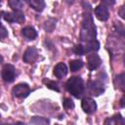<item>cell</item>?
I'll list each match as a JSON object with an SVG mask.
<instances>
[{
	"instance_id": "1",
	"label": "cell",
	"mask_w": 125,
	"mask_h": 125,
	"mask_svg": "<svg viewBox=\"0 0 125 125\" xmlns=\"http://www.w3.org/2000/svg\"><path fill=\"white\" fill-rule=\"evenodd\" d=\"M96 35H97L96 26L94 24L92 14L88 9V10H86L84 17H83L81 32H80V40L83 42H89V41L95 40Z\"/></svg>"
},
{
	"instance_id": "2",
	"label": "cell",
	"mask_w": 125,
	"mask_h": 125,
	"mask_svg": "<svg viewBox=\"0 0 125 125\" xmlns=\"http://www.w3.org/2000/svg\"><path fill=\"white\" fill-rule=\"evenodd\" d=\"M66 90L76 98H80L84 93V82L80 76H72L65 83Z\"/></svg>"
},
{
	"instance_id": "3",
	"label": "cell",
	"mask_w": 125,
	"mask_h": 125,
	"mask_svg": "<svg viewBox=\"0 0 125 125\" xmlns=\"http://www.w3.org/2000/svg\"><path fill=\"white\" fill-rule=\"evenodd\" d=\"M29 93H30V88L25 83L18 84L12 90V94L16 98H25L29 95Z\"/></svg>"
},
{
	"instance_id": "4",
	"label": "cell",
	"mask_w": 125,
	"mask_h": 125,
	"mask_svg": "<svg viewBox=\"0 0 125 125\" xmlns=\"http://www.w3.org/2000/svg\"><path fill=\"white\" fill-rule=\"evenodd\" d=\"M2 78L4 81L10 83V82H13L15 80V77H16V69L14 67V65L12 64H5L2 68Z\"/></svg>"
},
{
	"instance_id": "5",
	"label": "cell",
	"mask_w": 125,
	"mask_h": 125,
	"mask_svg": "<svg viewBox=\"0 0 125 125\" xmlns=\"http://www.w3.org/2000/svg\"><path fill=\"white\" fill-rule=\"evenodd\" d=\"M88 91L93 96H100L104 92V84L101 81H89L88 82Z\"/></svg>"
},
{
	"instance_id": "6",
	"label": "cell",
	"mask_w": 125,
	"mask_h": 125,
	"mask_svg": "<svg viewBox=\"0 0 125 125\" xmlns=\"http://www.w3.org/2000/svg\"><path fill=\"white\" fill-rule=\"evenodd\" d=\"M81 107L83 109L84 112L88 113V114H92L96 111L97 109V104L96 102L91 99V98H84L81 102Z\"/></svg>"
},
{
	"instance_id": "7",
	"label": "cell",
	"mask_w": 125,
	"mask_h": 125,
	"mask_svg": "<svg viewBox=\"0 0 125 125\" xmlns=\"http://www.w3.org/2000/svg\"><path fill=\"white\" fill-rule=\"evenodd\" d=\"M38 58V52L35 47H28L22 57V60L26 63H33Z\"/></svg>"
},
{
	"instance_id": "8",
	"label": "cell",
	"mask_w": 125,
	"mask_h": 125,
	"mask_svg": "<svg viewBox=\"0 0 125 125\" xmlns=\"http://www.w3.org/2000/svg\"><path fill=\"white\" fill-rule=\"evenodd\" d=\"M102 63V60L99 57L98 54L96 53H90L87 57V64L90 70H95L97 69Z\"/></svg>"
},
{
	"instance_id": "9",
	"label": "cell",
	"mask_w": 125,
	"mask_h": 125,
	"mask_svg": "<svg viewBox=\"0 0 125 125\" xmlns=\"http://www.w3.org/2000/svg\"><path fill=\"white\" fill-rule=\"evenodd\" d=\"M95 15L96 17L98 18V20L100 21H106L108 18H109V12H108V9L104 6L103 4L99 5L96 7L95 9Z\"/></svg>"
},
{
	"instance_id": "10",
	"label": "cell",
	"mask_w": 125,
	"mask_h": 125,
	"mask_svg": "<svg viewBox=\"0 0 125 125\" xmlns=\"http://www.w3.org/2000/svg\"><path fill=\"white\" fill-rule=\"evenodd\" d=\"M54 74L57 78H62L67 74V67L65 63L63 62H59L55 67H54Z\"/></svg>"
},
{
	"instance_id": "11",
	"label": "cell",
	"mask_w": 125,
	"mask_h": 125,
	"mask_svg": "<svg viewBox=\"0 0 125 125\" xmlns=\"http://www.w3.org/2000/svg\"><path fill=\"white\" fill-rule=\"evenodd\" d=\"M83 48H84V53H92L94 51H98L99 48H100V43L98 40H92V41H89V42H86L85 45H83Z\"/></svg>"
},
{
	"instance_id": "12",
	"label": "cell",
	"mask_w": 125,
	"mask_h": 125,
	"mask_svg": "<svg viewBox=\"0 0 125 125\" xmlns=\"http://www.w3.org/2000/svg\"><path fill=\"white\" fill-rule=\"evenodd\" d=\"M21 34L28 40H33L37 37V31L32 26H26V27L22 28Z\"/></svg>"
},
{
	"instance_id": "13",
	"label": "cell",
	"mask_w": 125,
	"mask_h": 125,
	"mask_svg": "<svg viewBox=\"0 0 125 125\" xmlns=\"http://www.w3.org/2000/svg\"><path fill=\"white\" fill-rule=\"evenodd\" d=\"M27 4L35 11L42 12L45 8V2L43 0H27Z\"/></svg>"
},
{
	"instance_id": "14",
	"label": "cell",
	"mask_w": 125,
	"mask_h": 125,
	"mask_svg": "<svg viewBox=\"0 0 125 125\" xmlns=\"http://www.w3.org/2000/svg\"><path fill=\"white\" fill-rule=\"evenodd\" d=\"M30 123L33 125H48L50 123L48 118L41 117V116H33L30 119Z\"/></svg>"
},
{
	"instance_id": "15",
	"label": "cell",
	"mask_w": 125,
	"mask_h": 125,
	"mask_svg": "<svg viewBox=\"0 0 125 125\" xmlns=\"http://www.w3.org/2000/svg\"><path fill=\"white\" fill-rule=\"evenodd\" d=\"M8 5L14 11H21V8L23 6V2L20 1V0H10L8 2Z\"/></svg>"
},
{
	"instance_id": "16",
	"label": "cell",
	"mask_w": 125,
	"mask_h": 125,
	"mask_svg": "<svg viewBox=\"0 0 125 125\" xmlns=\"http://www.w3.org/2000/svg\"><path fill=\"white\" fill-rule=\"evenodd\" d=\"M83 66V62L80 60H73L69 62V68L71 71H77Z\"/></svg>"
},
{
	"instance_id": "17",
	"label": "cell",
	"mask_w": 125,
	"mask_h": 125,
	"mask_svg": "<svg viewBox=\"0 0 125 125\" xmlns=\"http://www.w3.org/2000/svg\"><path fill=\"white\" fill-rule=\"evenodd\" d=\"M55 27H56V20L55 19H49L44 23V29L47 32H52Z\"/></svg>"
},
{
	"instance_id": "18",
	"label": "cell",
	"mask_w": 125,
	"mask_h": 125,
	"mask_svg": "<svg viewBox=\"0 0 125 125\" xmlns=\"http://www.w3.org/2000/svg\"><path fill=\"white\" fill-rule=\"evenodd\" d=\"M43 82L45 83V85H46L49 89H51V90H55V91H57V92H59V91H60V88H59L58 84H57L55 81L48 80V79H44V80H43Z\"/></svg>"
},
{
	"instance_id": "19",
	"label": "cell",
	"mask_w": 125,
	"mask_h": 125,
	"mask_svg": "<svg viewBox=\"0 0 125 125\" xmlns=\"http://www.w3.org/2000/svg\"><path fill=\"white\" fill-rule=\"evenodd\" d=\"M3 19L8 22H16L14 12H3Z\"/></svg>"
},
{
	"instance_id": "20",
	"label": "cell",
	"mask_w": 125,
	"mask_h": 125,
	"mask_svg": "<svg viewBox=\"0 0 125 125\" xmlns=\"http://www.w3.org/2000/svg\"><path fill=\"white\" fill-rule=\"evenodd\" d=\"M14 15H15L16 22H18V23H23L24 22V15L21 11H14Z\"/></svg>"
},
{
	"instance_id": "21",
	"label": "cell",
	"mask_w": 125,
	"mask_h": 125,
	"mask_svg": "<svg viewBox=\"0 0 125 125\" xmlns=\"http://www.w3.org/2000/svg\"><path fill=\"white\" fill-rule=\"evenodd\" d=\"M115 82H117V87L120 88L122 91H124V86H125V83H124V73H121V74L117 75L116 78H115Z\"/></svg>"
},
{
	"instance_id": "22",
	"label": "cell",
	"mask_w": 125,
	"mask_h": 125,
	"mask_svg": "<svg viewBox=\"0 0 125 125\" xmlns=\"http://www.w3.org/2000/svg\"><path fill=\"white\" fill-rule=\"evenodd\" d=\"M63 106L65 109H72L74 107V103L71 99L69 98H65L63 101Z\"/></svg>"
},
{
	"instance_id": "23",
	"label": "cell",
	"mask_w": 125,
	"mask_h": 125,
	"mask_svg": "<svg viewBox=\"0 0 125 125\" xmlns=\"http://www.w3.org/2000/svg\"><path fill=\"white\" fill-rule=\"evenodd\" d=\"M73 52L75 53V55H78V56H83L85 53H84V48H83V45L82 44H78V45H75L74 48H73Z\"/></svg>"
},
{
	"instance_id": "24",
	"label": "cell",
	"mask_w": 125,
	"mask_h": 125,
	"mask_svg": "<svg viewBox=\"0 0 125 125\" xmlns=\"http://www.w3.org/2000/svg\"><path fill=\"white\" fill-rule=\"evenodd\" d=\"M112 120L114 121V124H115V125H125L124 118H123V117H122L120 114L115 115V116L112 118Z\"/></svg>"
},
{
	"instance_id": "25",
	"label": "cell",
	"mask_w": 125,
	"mask_h": 125,
	"mask_svg": "<svg viewBox=\"0 0 125 125\" xmlns=\"http://www.w3.org/2000/svg\"><path fill=\"white\" fill-rule=\"evenodd\" d=\"M7 36H8V31H7L6 27H5V26L1 23V21H0V40L6 38Z\"/></svg>"
},
{
	"instance_id": "26",
	"label": "cell",
	"mask_w": 125,
	"mask_h": 125,
	"mask_svg": "<svg viewBox=\"0 0 125 125\" xmlns=\"http://www.w3.org/2000/svg\"><path fill=\"white\" fill-rule=\"evenodd\" d=\"M119 15H120V17H121L122 19L125 18V7H124V6L121 7V10H120V12H119Z\"/></svg>"
},
{
	"instance_id": "27",
	"label": "cell",
	"mask_w": 125,
	"mask_h": 125,
	"mask_svg": "<svg viewBox=\"0 0 125 125\" xmlns=\"http://www.w3.org/2000/svg\"><path fill=\"white\" fill-rule=\"evenodd\" d=\"M111 121H112V119H109V118H107V119L105 120V122H104V125H109V124L111 123Z\"/></svg>"
},
{
	"instance_id": "28",
	"label": "cell",
	"mask_w": 125,
	"mask_h": 125,
	"mask_svg": "<svg viewBox=\"0 0 125 125\" xmlns=\"http://www.w3.org/2000/svg\"><path fill=\"white\" fill-rule=\"evenodd\" d=\"M121 106L122 107L124 106V97H122V99H121Z\"/></svg>"
},
{
	"instance_id": "29",
	"label": "cell",
	"mask_w": 125,
	"mask_h": 125,
	"mask_svg": "<svg viewBox=\"0 0 125 125\" xmlns=\"http://www.w3.org/2000/svg\"><path fill=\"white\" fill-rule=\"evenodd\" d=\"M13 125H24V123H21V122H18L16 124H13Z\"/></svg>"
},
{
	"instance_id": "30",
	"label": "cell",
	"mask_w": 125,
	"mask_h": 125,
	"mask_svg": "<svg viewBox=\"0 0 125 125\" xmlns=\"http://www.w3.org/2000/svg\"><path fill=\"white\" fill-rule=\"evenodd\" d=\"M2 61H3V58H2V57H1V56H0V63H1V62H2Z\"/></svg>"
}]
</instances>
